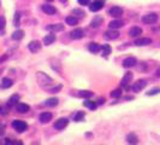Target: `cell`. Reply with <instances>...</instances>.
<instances>
[{
    "label": "cell",
    "mask_w": 160,
    "mask_h": 145,
    "mask_svg": "<svg viewBox=\"0 0 160 145\" xmlns=\"http://www.w3.org/2000/svg\"><path fill=\"white\" fill-rule=\"evenodd\" d=\"M5 24H6V20L4 16H0V35L4 34V29H5Z\"/></svg>",
    "instance_id": "32"
},
{
    "label": "cell",
    "mask_w": 160,
    "mask_h": 145,
    "mask_svg": "<svg viewBox=\"0 0 160 145\" xmlns=\"http://www.w3.org/2000/svg\"><path fill=\"white\" fill-rule=\"evenodd\" d=\"M111 96H112L113 98H119V97L122 96V91H120V90H114V91H112Z\"/></svg>",
    "instance_id": "36"
},
{
    "label": "cell",
    "mask_w": 160,
    "mask_h": 145,
    "mask_svg": "<svg viewBox=\"0 0 160 145\" xmlns=\"http://www.w3.org/2000/svg\"><path fill=\"white\" fill-rule=\"evenodd\" d=\"M77 2H78L79 5H82V6H86V5L90 4V0H77Z\"/></svg>",
    "instance_id": "38"
},
{
    "label": "cell",
    "mask_w": 160,
    "mask_h": 145,
    "mask_svg": "<svg viewBox=\"0 0 160 145\" xmlns=\"http://www.w3.org/2000/svg\"><path fill=\"white\" fill-rule=\"evenodd\" d=\"M126 141H128L129 144H137V143H138V138H137L136 134L130 133V134L126 135Z\"/></svg>",
    "instance_id": "25"
},
{
    "label": "cell",
    "mask_w": 160,
    "mask_h": 145,
    "mask_svg": "<svg viewBox=\"0 0 160 145\" xmlns=\"http://www.w3.org/2000/svg\"><path fill=\"white\" fill-rule=\"evenodd\" d=\"M23 36H24V32L21 30V29L16 30V32L12 34V39H13V40H22Z\"/></svg>",
    "instance_id": "27"
},
{
    "label": "cell",
    "mask_w": 160,
    "mask_h": 145,
    "mask_svg": "<svg viewBox=\"0 0 160 145\" xmlns=\"http://www.w3.org/2000/svg\"><path fill=\"white\" fill-rule=\"evenodd\" d=\"M12 127L17 131V132H24L27 129V123L24 121H21V120H15L12 122Z\"/></svg>",
    "instance_id": "4"
},
{
    "label": "cell",
    "mask_w": 160,
    "mask_h": 145,
    "mask_svg": "<svg viewBox=\"0 0 160 145\" xmlns=\"http://www.w3.org/2000/svg\"><path fill=\"white\" fill-rule=\"evenodd\" d=\"M108 14H110V16H112L114 18H118V17H120L123 15V9L119 8V6H113V8L110 9Z\"/></svg>",
    "instance_id": "9"
},
{
    "label": "cell",
    "mask_w": 160,
    "mask_h": 145,
    "mask_svg": "<svg viewBox=\"0 0 160 145\" xmlns=\"http://www.w3.org/2000/svg\"><path fill=\"white\" fill-rule=\"evenodd\" d=\"M104 38H105L106 40H116V39L119 38V33L117 32V29H111V28H110V30L105 32Z\"/></svg>",
    "instance_id": "5"
},
{
    "label": "cell",
    "mask_w": 160,
    "mask_h": 145,
    "mask_svg": "<svg viewBox=\"0 0 160 145\" xmlns=\"http://www.w3.org/2000/svg\"><path fill=\"white\" fill-rule=\"evenodd\" d=\"M36 79H37L39 85L41 87H43V88H47L48 86H51L53 84L52 78H49L48 75H46L45 72H42V71H39L37 72V74H36Z\"/></svg>",
    "instance_id": "1"
},
{
    "label": "cell",
    "mask_w": 160,
    "mask_h": 145,
    "mask_svg": "<svg viewBox=\"0 0 160 145\" xmlns=\"http://www.w3.org/2000/svg\"><path fill=\"white\" fill-rule=\"evenodd\" d=\"M104 102H105V98H104V97H101V98H99L98 104H104Z\"/></svg>",
    "instance_id": "41"
},
{
    "label": "cell",
    "mask_w": 160,
    "mask_h": 145,
    "mask_svg": "<svg viewBox=\"0 0 160 145\" xmlns=\"http://www.w3.org/2000/svg\"><path fill=\"white\" fill-rule=\"evenodd\" d=\"M131 80H132V72L128 71L126 74H125V75L123 76V79H122V81H120V85L128 88V85H129V84L131 82Z\"/></svg>",
    "instance_id": "12"
},
{
    "label": "cell",
    "mask_w": 160,
    "mask_h": 145,
    "mask_svg": "<svg viewBox=\"0 0 160 145\" xmlns=\"http://www.w3.org/2000/svg\"><path fill=\"white\" fill-rule=\"evenodd\" d=\"M5 133V126H0V135H3Z\"/></svg>",
    "instance_id": "40"
},
{
    "label": "cell",
    "mask_w": 160,
    "mask_h": 145,
    "mask_svg": "<svg viewBox=\"0 0 160 145\" xmlns=\"http://www.w3.org/2000/svg\"><path fill=\"white\" fill-rule=\"evenodd\" d=\"M84 119V113L83 111H77L75 115H73V120L76 122H79V121H82Z\"/></svg>",
    "instance_id": "30"
},
{
    "label": "cell",
    "mask_w": 160,
    "mask_h": 145,
    "mask_svg": "<svg viewBox=\"0 0 160 145\" xmlns=\"http://www.w3.org/2000/svg\"><path fill=\"white\" fill-rule=\"evenodd\" d=\"M12 85H13V82H12V80L9 79V78H4V79L1 80V87H3V88H9V87H11Z\"/></svg>",
    "instance_id": "26"
},
{
    "label": "cell",
    "mask_w": 160,
    "mask_h": 145,
    "mask_svg": "<svg viewBox=\"0 0 160 145\" xmlns=\"http://www.w3.org/2000/svg\"><path fill=\"white\" fill-rule=\"evenodd\" d=\"M136 63H137V59H136L135 57H128V58L124 59L123 66H124V68H132V66L136 65Z\"/></svg>",
    "instance_id": "10"
},
{
    "label": "cell",
    "mask_w": 160,
    "mask_h": 145,
    "mask_svg": "<svg viewBox=\"0 0 160 145\" xmlns=\"http://www.w3.org/2000/svg\"><path fill=\"white\" fill-rule=\"evenodd\" d=\"M18 23H19V14L16 12L15 14V18H13V26L15 27H18Z\"/></svg>",
    "instance_id": "37"
},
{
    "label": "cell",
    "mask_w": 160,
    "mask_h": 145,
    "mask_svg": "<svg viewBox=\"0 0 160 145\" xmlns=\"http://www.w3.org/2000/svg\"><path fill=\"white\" fill-rule=\"evenodd\" d=\"M60 90H61V86L59 85V86H55V87L51 88V90H49V92H51V93H57V92H59Z\"/></svg>",
    "instance_id": "39"
},
{
    "label": "cell",
    "mask_w": 160,
    "mask_h": 145,
    "mask_svg": "<svg viewBox=\"0 0 160 145\" xmlns=\"http://www.w3.org/2000/svg\"><path fill=\"white\" fill-rule=\"evenodd\" d=\"M52 117H53V115H52L51 113L45 111V113H42V114L40 115V122H41V123H47V122H49V121L52 120Z\"/></svg>",
    "instance_id": "15"
},
{
    "label": "cell",
    "mask_w": 160,
    "mask_h": 145,
    "mask_svg": "<svg viewBox=\"0 0 160 145\" xmlns=\"http://www.w3.org/2000/svg\"><path fill=\"white\" fill-rule=\"evenodd\" d=\"M77 22H78V18H77V17H73V16L66 17V23H67L69 26H76Z\"/></svg>",
    "instance_id": "31"
},
{
    "label": "cell",
    "mask_w": 160,
    "mask_h": 145,
    "mask_svg": "<svg viewBox=\"0 0 160 145\" xmlns=\"http://www.w3.org/2000/svg\"><path fill=\"white\" fill-rule=\"evenodd\" d=\"M156 21H158V15L154 14V12L147 14V15H144V16L142 17V22L146 23V24H153V23H155Z\"/></svg>",
    "instance_id": "3"
},
{
    "label": "cell",
    "mask_w": 160,
    "mask_h": 145,
    "mask_svg": "<svg viewBox=\"0 0 160 145\" xmlns=\"http://www.w3.org/2000/svg\"><path fill=\"white\" fill-rule=\"evenodd\" d=\"M77 96L82 97V98H90V97H93V92H90V91H79L77 93Z\"/></svg>",
    "instance_id": "29"
},
{
    "label": "cell",
    "mask_w": 160,
    "mask_h": 145,
    "mask_svg": "<svg viewBox=\"0 0 160 145\" xmlns=\"http://www.w3.org/2000/svg\"><path fill=\"white\" fill-rule=\"evenodd\" d=\"M83 35H84V33H83V29H82V28H76L75 30H72V32L70 33V38L73 39V40L82 39Z\"/></svg>",
    "instance_id": "8"
},
{
    "label": "cell",
    "mask_w": 160,
    "mask_h": 145,
    "mask_svg": "<svg viewBox=\"0 0 160 145\" xmlns=\"http://www.w3.org/2000/svg\"><path fill=\"white\" fill-rule=\"evenodd\" d=\"M58 102H59V100H58L57 98H49V99L46 100L45 105H46V106H51V108H53V106L58 105Z\"/></svg>",
    "instance_id": "28"
},
{
    "label": "cell",
    "mask_w": 160,
    "mask_h": 145,
    "mask_svg": "<svg viewBox=\"0 0 160 145\" xmlns=\"http://www.w3.org/2000/svg\"><path fill=\"white\" fill-rule=\"evenodd\" d=\"M18 100H19V96H18V94H13V96L9 99V102H7V106H9V108H12V106L17 105Z\"/></svg>",
    "instance_id": "21"
},
{
    "label": "cell",
    "mask_w": 160,
    "mask_h": 145,
    "mask_svg": "<svg viewBox=\"0 0 160 145\" xmlns=\"http://www.w3.org/2000/svg\"><path fill=\"white\" fill-rule=\"evenodd\" d=\"M101 48H102V51H104L102 56H104V57H108V54H110V53H111V51H112V50H111V47H110L108 45H104Z\"/></svg>",
    "instance_id": "33"
},
{
    "label": "cell",
    "mask_w": 160,
    "mask_h": 145,
    "mask_svg": "<svg viewBox=\"0 0 160 145\" xmlns=\"http://www.w3.org/2000/svg\"><path fill=\"white\" fill-rule=\"evenodd\" d=\"M48 2H52V0H48Z\"/></svg>",
    "instance_id": "44"
},
{
    "label": "cell",
    "mask_w": 160,
    "mask_h": 145,
    "mask_svg": "<svg viewBox=\"0 0 160 145\" xmlns=\"http://www.w3.org/2000/svg\"><path fill=\"white\" fill-rule=\"evenodd\" d=\"M28 48H29V51H30L31 53H36V52H39V51L41 50V44H40V41H37V40H33V41L29 42Z\"/></svg>",
    "instance_id": "7"
},
{
    "label": "cell",
    "mask_w": 160,
    "mask_h": 145,
    "mask_svg": "<svg viewBox=\"0 0 160 145\" xmlns=\"http://www.w3.org/2000/svg\"><path fill=\"white\" fill-rule=\"evenodd\" d=\"M42 11L47 15H54L57 12V9L53 6V5H48V4H45L42 5Z\"/></svg>",
    "instance_id": "14"
},
{
    "label": "cell",
    "mask_w": 160,
    "mask_h": 145,
    "mask_svg": "<svg viewBox=\"0 0 160 145\" xmlns=\"http://www.w3.org/2000/svg\"><path fill=\"white\" fill-rule=\"evenodd\" d=\"M123 24H124V23H123L122 21H119V20H114V21H111L108 26H110L111 29H118V28H122Z\"/></svg>",
    "instance_id": "22"
},
{
    "label": "cell",
    "mask_w": 160,
    "mask_h": 145,
    "mask_svg": "<svg viewBox=\"0 0 160 145\" xmlns=\"http://www.w3.org/2000/svg\"><path fill=\"white\" fill-rule=\"evenodd\" d=\"M104 3L105 0H94L93 3L89 4V10L92 12H98L104 8Z\"/></svg>",
    "instance_id": "2"
},
{
    "label": "cell",
    "mask_w": 160,
    "mask_h": 145,
    "mask_svg": "<svg viewBox=\"0 0 160 145\" xmlns=\"http://www.w3.org/2000/svg\"><path fill=\"white\" fill-rule=\"evenodd\" d=\"M102 17H100V16H95L93 20H92V22H90V27L92 28H99L101 24H102Z\"/></svg>",
    "instance_id": "17"
},
{
    "label": "cell",
    "mask_w": 160,
    "mask_h": 145,
    "mask_svg": "<svg viewBox=\"0 0 160 145\" xmlns=\"http://www.w3.org/2000/svg\"><path fill=\"white\" fill-rule=\"evenodd\" d=\"M160 93V87H155V88H152L149 92H147V96H155Z\"/></svg>",
    "instance_id": "35"
},
{
    "label": "cell",
    "mask_w": 160,
    "mask_h": 145,
    "mask_svg": "<svg viewBox=\"0 0 160 145\" xmlns=\"http://www.w3.org/2000/svg\"><path fill=\"white\" fill-rule=\"evenodd\" d=\"M72 14H75V15H76L75 17H77V18H82V17H84V12H83L82 10H79V9H75V10L72 11Z\"/></svg>",
    "instance_id": "34"
},
{
    "label": "cell",
    "mask_w": 160,
    "mask_h": 145,
    "mask_svg": "<svg viewBox=\"0 0 160 145\" xmlns=\"http://www.w3.org/2000/svg\"><path fill=\"white\" fill-rule=\"evenodd\" d=\"M141 34H142V29L140 27H132L129 30V36H131V38H136Z\"/></svg>",
    "instance_id": "18"
},
{
    "label": "cell",
    "mask_w": 160,
    "mask_h": 145,
    "mask_svg": "<svg viewBox=\"0 0 160 145\" xmlns=\"http://www.w3.org/2000/svg\"><path fill=\"white\" fill-rule=\"evenodd\" d=\"M83 105H84L86 108L90 109V110H95V109H96V106H98V103H95V102H92V100H89V99H84V102H83Z\"/></svg>",
    "instance_id": "23"
},
{
    "label": "cell",
    "mask_w": 160,
    "mask_h": 145,
    "mask_svg": "<svg viewBox=\"0 0 160 145\" xmlns=\"http://www.w3.org/2000/svg\"><path fill=\"white\" fill-rule=\"evenodd\" d=\"M149 44H152V40L149 38H141V39H137L135 41V45L136 46H147Z\"/></svg>",
    "instance_id": "19"
},
{
    "label": "cell",
    "mask_w": 160,
    "mask_h": 145,
    "mask_svg": "<svg viewBox=\"0 0 160 145\" xmlns=\"http://www.w3.org/2000/svg\"><path fill=\"white\" fill-rule=\"evenodd\" d=\"M67 123H69V120H67V119H59V120H57V122L54 123V128L58 129V131L64 129V128L67 126Z\"/></svg>",
    "instance_id": "11"
},
{
    "label": "cell",
    "mask_w": 160,
    "mask_h": 145,
    "mask_svg": "<svg viewBox=\"0 0 160 145\" xmlns=\"http://www.w3.org/2000/svg\"><path fill=\"white\" fill-rule=\"evenodd\" d=\"M100 48H101V46H100L99 44H95V42H90L89 46H88V50H89L92 53H98V52L100 51Z\"/></svg>",
    "instance_id": "24"
},
{
    "label": "cell",
    "mask_w": 160,
    "mask_h": 145,
    "mask_svg": "<svg viewBox=\"0 0 160 145\" xmlns=\"http://www.w3.org/2000/svg\"><path fill=\"white\" fill-rule=\"evenodd\" d=\"M1 111H3V109H1V108H0V113H1Z\"/></svg>",
    "instance_id": "43"
},
{
    "label": "cell",
    "mask_w": 160,
    "mask_h": 145,
    "mask_svg": "<svg viewBox=\"0 0 160 145\" xmlns=\"http://www.w3.org/2000/svg\"><path fill=\"white\" fill-rule=\"evenodd\" d=\"M47 29L52 33H58V32H63L64 30V24H60V23H57V24H51L47 27Z\"/></svg>",
    "instance_id": "13"
},
{
    "label": "cell",
    "mask_w": 160,
    "mask_h": 145,
    "mask_svg": "<svg viewBox=\"0 0 160 145\" xmlns=\"http://www.w3.org/2000/svg\"><path fill=\"white\" fill-rule=\"evenodd\" d=\"M60 2H61V3H66V0H60Z\"/></svg>",
    "instance_id": "42"
},
{
    "label": "cell",
    "mask_w": 160,
    "mask_h": 145,
    "mask_svg": "<svg viewBox=\"0 0 160 145\" xmlns=\"http://www.w3.org/2000/svg\"><path fill=\"white\" fill-rule=\"evenodd\" d=\"M54 41H55V35H54L53 33H52V34H47V35L43 38V44H45L46 46L53 44Z\"/></svg>",
    "instance_id": "20"
},
{
    "label": "cell",
    "mask_w": 160,
    "mask_h": 145,
    "mask_svg": "<svg viewBox=\"0 0 160 145\" xmlns=\"http://www.w3.org/2000/svg\"><path fill=\"white\" fill-rule=\"evenodd\" d=\"M146 86H147V81H146V80H137V81L131 86V90H132L134 92H140V91H142Z\"/></svg>",
    "instance_id": "6"
},
{
    "label": "cell",
    "mask_w": 160,
    "mask_h": 145,
    "mask_svg": "<svg viewBox=\"0 0 160 145\" xmlns=\"http://www.w3.org/2000/svg\"><path fill=\"white\" fill-rule=\"evenodd\" d=\"M16 109H17V111H18V113H21V114H25V113H28V111H29L30 106H29L28 104H24V103H17Z\"/></svg>",
    "instance_id": "16"
}]
</instances>
